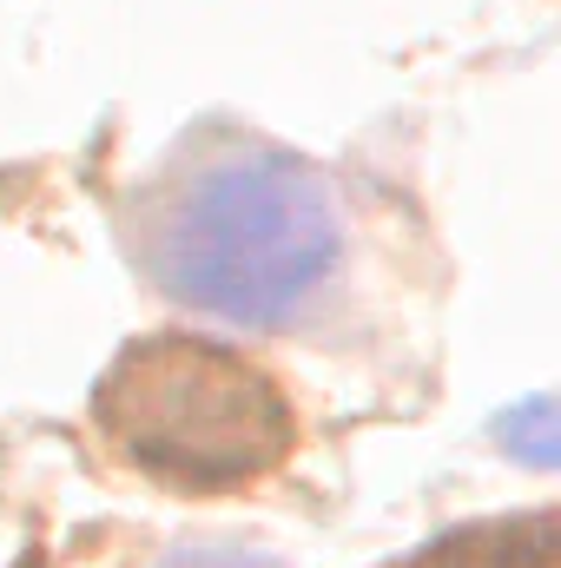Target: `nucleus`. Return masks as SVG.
Wrapping results in <instances>:
<instances>
[{
    "mask_svg": "<svg viewBox=\"0 0 561 568\" xmlns=\"http://www.w3.org/2000/svg\"><path fill=\"white\" fill-rule=\"evenodd\" d=\"M337 205L284 152H238L185 179L152 225V272L225 324H284L337 265Z\"/></svg>",
    "mask_w": 561,
    "mask_h": 568,
    "instance_id": "nucleus-1",
    "label": "nucleus"
},
{
    "mask_svg": "<svg viewBox=\"0 0 561 568\" xmlns=\"http://www.w3.org/2000/svg\"><path fill=\"white\" fill-rule=\"evenodd\" d=\"M549 556H555V523L522 516V523H482V529L442 536L422 556L390 568H549Z\"/></svg>",
    "mask_w": 561,
    "mask_h": 568,
    "instance_id": "nucleus-3",
    "label": "nucleus"
},
{
    "mask_svg": "<svg viewBox=\"0 0 561 568\" xmlns=\"http://www.w3.org/2000/svg\"><path fill=\"white\" fill-rule=\"evenodd\" d=\"M93 417L126 463L178 489H232L278 469L297 443L265 371L205 337H140L100 377Z\"/></svg>",
    "mask_w": 561,
    "mask_h": 568,
    "instance_id": "nucleus-2",
    "label": "nucleus"
},
{
    "mask_svg": "<svg viewBox=\"0 0 561 568\" xmlns=\"http://www.w3.org/2000/svg\"><path fill=\"white\" fill-rule=\"evenodd\" d=\"M159 568H278L258 549H232V542H205V549H172Z\"/></svg>",
    "mask_w": 561,
    "mask_h": 568,
    "instance_id": "nucleus-5",
    "label": "nucleus"
},
{
    "mask_svg": "<svg viewBox=\"0 0 561 568\" xmlns=\"http://www.w3.org/2000/svg\"><path fill=\"white\" fill-rule=\"evenodd\" d=\"M502 436H509V449H516L522 463L549 469V463H555V404H549V397H536V404L509 410V417H502Z\"/></svg>",
    "mask_w": 561,
    "mask_h": 568,
    "instance_id": "nucleus-4",
    "label": "nucleus"
}]
</instances>
